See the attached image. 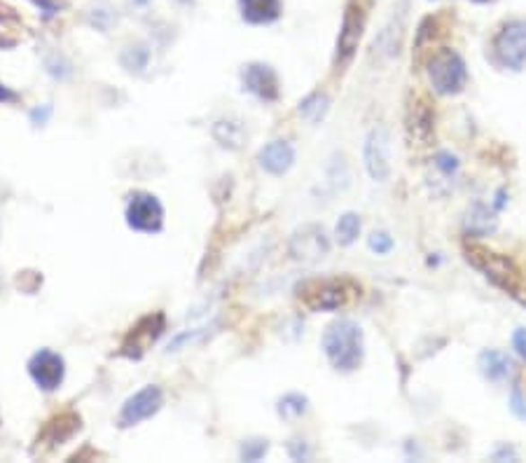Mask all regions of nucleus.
I'll return each instance as SVG.
<instances>
[{"label":"nucleus","instance_id":"obj_1","mask_svg":"<svg viewBox=\"0 0 526 463\" xmlns=\"http://www.w3.org/2000/svg\"><path fill=\"white\" fill-rule=\"evenodd\" d=\"M323 351L335 370H342V372L355 370L363 361L361 326L349 319H339L332 326H328L326 335H323Z\"/></svg>","mask_w":526,"mask_h":463},{"label":"nucleus","instance_id":"obj_2","mask_svg":"<svg viewBox=\"0 0 526 463\" xmlns=\"http://www.w3.org/2000/svg\"><path fill=\"white\" fill-rule=\"evenodd\" d=\"M361 295V285L349 279H311L297 285V300L311 311H335Z\"/></svg>","mask_w":526,"mask_h":463},{"label":"nucleus","instance_id":"obj_3","mask_svg":"<svg viewBox=\"0 0 526 463\" xmlns=\"http://www.w3.org/2000/svg\"><path fill=\"white\" fill-rule=\"evenodd\" d=\"M466 260L473 265L475 269L485 274L487 279L494 285H498L503 293H508L513 297H520L522 293V272L514 267V262L510 258L494 253V250L485 249L478 244H466L463 249Z\"/></svg>","mask_w":526,"mask_h":463},{"label":"nucleus","instance_id":"obj_4","mask_svg":"<svg viewBox=\"0 0 526 463\" xmlns=\"http://www.w3.org/2000/svg\"><path fill=\"white\" fill-rule=\"evenodd\" d=\"M428 77H431L433 90L438 94H459V92L466 87L468 83V71L466 64L454 49L443 48L440 52H435L428 61Z\"/></svg>","mask_w":526,"mask_h":463},{"label":"nucleus","instance_id":"obj_5","mask_svg":"<svg viewBox=\"0 0 526 463\" xmlns=\"http://www.w3.org/2000/svg\"><path fill=\"white\" fill-rule=\"evenodd\" d=\"M494 52L503 66L522 71V66L526 64V19H514L498 31Z\"/></svg>","mask_w":526,"mask_h":463},{"label":"nucleus","instance_id":"obj_6","mask_svg":"<svg viewBox=\"0 0 526 463\" xmlns=\"http://www.w3.org/2000/svg\"><path fill=\"white\" fill-rule=\"evenodd\" d=\"M367 173L377 183H386L390 176V134L384 127H377L367 134L365 148H363Z\"/></svg>","mask_w":526,"mask_h":463},{"label":"nucleus","instance_id":"obj_7","mask_svg":"<svg viewBox=\"0 0 526 463\" xmlns=\"http://www.w3.org/2000/svg\"><path fill=\"white\" fill-rule=\"evenodd\" d=\"M162 403H164V393H162L160 386H145V389L134 393L125 403V407L119 412V426L129 428L145 422V419H150V416L160 412Z\"/></svg>","mask_w":526,"mask_h":463},{"label":"nucleus","instance_id":"obj_8","mask_svg":"<svg viewBox=\"0 0 526 463\" xmlns=\"http://www.w3.org/2000/svg\"><path fill=\"white\" fill-rule=\"evenodd\" d=\"M162 220H164V208L157 202V197L145 195V192L131 197L129 206H127L129 227L138 232H160Z\"/></svg>","mask_w":526,"mask_h":463},{"label":"nucleus","instance_id":"obj_9","mask_svg":"<svg viewBox=\"0 0 526 463\" xmlns=\"http://www.w3.org/2000/svg\"><path fill=\"white\" fill-rule=\"evenodd\" d=\"M330 241H328L323 227L307 225L297 230L290 239V256L300 262H316L328 256Z\"/></svg>","mask_w":526,"mask_h":463},{"label":"nucleus","instance_id":"obj_10","mask_svg":"<svg viewBox=\"0 0 526 463\" xmlns=\"http://www.w3.org/2000/svg\"><path fill=\"white\" fill-rule=\"evenodd\" d=\"M29 372L40 389L54 391V389H59V384L64 381V358L49 349L38 351L36 356L31 358Z\"/></svg>","mask_w":526,"mask_h":463},{"label":"nucleus","instance_id":"obj_11","mask_svg":"<svg viewBox=\"0 0 526 463\" xmlns=\"http://www.w3.org/2000/svg\"><path fill=\"white\" fill-rule=\"evenodd\" d=\"M408 134L416 145H428L435 136V110L428 99L416 96L408 108Z\"/></svg>","mask_w":526,"mask_h":463},{"label":"nucleus","instance_id":"obj_12","mask_svg":"<svg viewBox=\"0 0 526 463\" xmlns=\"http://www.w3.org/2000/svg\"><path fill=\"white\" fill-rule=\"evenodd\" d=\"M243 84L262 101H276L278 92H281L278 90V75L274 73V68L265 64H250L243 71Z\"/></svg>","mask_w":526,"mask_h":463},{"label":"nucleus","instance_id":"obj_13","mask_svg":"<svg viewBox=\"0 0 526 463\" xmlns=\"http://www.w3.org/2000/svg\"><path fill=\"white\" fill-rule=\"evenodd\" d=\"M363 29H365V14L355 3H351L346 7V14H344V24H342V33H339L338 40V54L339 59H351V54L358 49V42L363 38Z\"/></svg>","mask_w":526,"mask_h":463},{"label":"nucleus","instance_id":"obj_14","mask_svg":"<svg viewBox=\"0 0 526 463\" xmlns=\"http://www.w3.org/2000/svg\"><path fill=\"white\" fill-rule=\"evenodd\" d=\"M162 330H164V316H145V319H141V323H138L136 328H131L129 337H127V342L122 345V349H125V354H129V356H141L143 351L148 349L154 339L160 337Z\"/></svg>","mask_w":526,"mask_h":463},{"label":"nucleus","instance_id":"obj_15","mask_svg":"<svg viewBox=\"0 0 526 463\" xmlns=\"http://www.w3.org/2000/svg\"><path fill=\"white\" fill-rule=\"evenodd\" d=\"M295 164V150L285 141H272L260 153V167L272 176H284Z\"/></svg>","mask_w":526,"mask_h":463},{"label":"nucleus","instance_id":"obj_16","mask_svg":"<svg viewBox=\"0 0 526 463\" xmlns=\"http://www.w3.org/2000/svg\"><path fill=\"white\" fill-rule=\"evenodd\" d=\"M478 368H479V372L485 374L489 381H494V384H503V381H508L514 372L513 358L498 349L482 351L478 358Z\"/></svg>","mask_w":526,"mask_h":463},{"label":"nucleus","instance_id":"obj_17","mask_svg":"<svg viewBox=\"0 0 526 463\" xmlns=\"http://www.w3.org/2000/svg\"><path fill=\"white\" fill-rule=\"evenodd\" d=\"M241 13L250 24H269L281 14V0H241Z\"/></svg>","mask_w":526,"mask_h":463},{"label":"nucleus","instance_id":"obj_18","mask_svg":"<svg viewBox=\"0 0 526 463\" xmlns=\"http://www.w3.org/2000/svg\"><path fill=\"white\" fill-rule=\"evenodd\" d=\"M494 227H496V215H494V211H489L485 204H475V206L468 211L466 230L470 232V234L482 237L487 232H494Z\"/></svg>","mask_w":526,"mask_h":463},{"label":"nucleus","instance_id":"obj_19","mask_svg":"<svg viewBox=\"0 0 526 463\" xmlns=\"http://www.w3.org/2000/svg\"><path fill=\"white\" fill-rule=\"evenodd\" d=\"M307 407L309 400L300 396V393H288V396L278 400V415L284 416L285 422H295V419L307 415Z\"/></svg>","mask_w":526,"mask_h":463},{"label":"nucleus","instance_id":"obj_20","mask_svg":"<svg viewBox=\"0 0 526 463\" xmlns=\"http://www.w3.org/2000/svg\"><path fill=\"white\" fill-rule=\"evenodd\" d=\"M361 234V215L358 214H344L335 227V237L342 246H351Z\"/></svg>","mask_w":526,"mask_h":463},{"label":"nucleus","instance_id":"obj_21","mask_svg":"<svg viewBox=\"0 0 526 463\" xmlns=\"http://www.w3.org/2000/svg\"><path fill=\"white\" fill-rule=\"evenodd\" d=\"M328 110V96L326 94H311L307 101L300 103V115H304L311 122H319Z\"/></svg>","mask_w":526,"mask_h":463},{"label":"nucleus","instance_id":"obj_22","mask_svg":"<svg viewBox=\"0 0 526 463\" xmlns=\"http://www.w3.org/2000/svg\"><path fill=\"white\" fill-rule=\"evenodd\" d=\"M218 127L220 129H225V136H215L223 145H230V148H239V145H241L243 129L239 122H225V119H223V122H218Z\"/></svg>","mask_w":526,"mask_h":463},{"label":"nucleus","instance_id":"obj_23","mask_svg":"<svg viewBox=\"0 0 526 463\" xmlns=\"http://www.w3.org/2000/svg\"><path fill=\"white\" fill-rule=\"evenodd\" d=\"M433 164H435V169H438V171L443 173L444 179H451V176L456 173V169H459V160H456L454 154H450V153L435 154V160H433Z\"/></svg>","mask_w":526,"mask_h":463},{"label":"nucleus","instance_id":"obj_24","mask_svg":"<svg viewBox=\"0 0 526 463\" xmlns=\"http://www.w3.org/2000/svg\"><path fill=\"white\" fill-rule=\"evenodd\" d=\"M367 244H370V249H373L377 256H386V253H390V249H393V237H390L389 232H374Z\"/></svg>","mask_w":526,"mask_h":463},{"label":"nucleus","instance_id":"obj_25","mask_svg":"<svg viewBox=\"0 0 526 463\" xmlns=\"http://www.w3.org/2000/svg\"><path fill=\"white\" fill-rule=\"evenodd\" d=\"M267 440H250V442H246V445L241 447V459H246V461H258V459H262L267 454Z\"/></svg>","mask_w":526,"mask_h":463},{"label":"nucleus","instance_id":"obj_26","mask_svg":"<svg viewBox=\"0 0 526 463\" xmlns=\"http://www.w3.org/2000/svg\"><path fill=\"white\" fill-rule=\"evenodd\" d=\"M510 412H513L517 419L526 422V398L522 396V391L517 389V386H514L513 396H510Z\"/></svg>","mask_w":526,"mask_h":463},{"label":"nucleus","instance_id":"obj_27","mask_svg":"<svg viewBox=\"0 0 526 463\" xmlns=\"http://www.w3.org/2000/svg\"><path fill=\"white\" fill-rule=\"evenodd\" d=\"M513 349L517 351V356L526 361V328H517L513 333Z\"/></svg>","mask_w":526,"mask_h":463},{"label":"nucleus","instance_id":"obj_28","mask_svg":"<svg viewBox=\"0 0 526 463\" xmlns=\"http://www.w3.org/2000/svg\"><path fill=\"white\" fill-rule=\"evenodd\" d=\"M514 457H517V454H514L513 447H501V450H498L496 454H494V459H496V461H498V459H514Z\"/></svg>","mask_w":526,"mask_h":463},{"label":"nucleus","instance_id":"obj_29","mask_svg":"<svg viewBox=\"0 0 526 463\" xmlns=\"http://www.w3.org/2000/svg\"><path fill=\"white\" fill-rule=\"evenodd\" d=\"M473 3H489V0H473Z\"/></svg>","mask_w":526,"mask_h":463}]
</instances>
